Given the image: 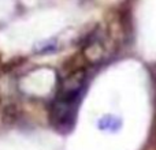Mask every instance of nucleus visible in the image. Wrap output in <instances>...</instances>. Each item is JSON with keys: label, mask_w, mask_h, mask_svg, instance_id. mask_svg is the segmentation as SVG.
<instances>
[{"label": "nucleus", "mask_w": 156, "mask_h": 150, "mask_svg": "<svg viewBox=\"0 0 156 150\" xmlns=\"http://www.w3.org/2000/svg\"><path fill=\"white\" fill-rule=\"evenodd\" d=\"M85 75L83 73L73 74L63 82V89L58 94L51 108V124L56 131L66 134L74 126L77 107L82 94Z\"/></svg>", "instance_id": "1"}, {"label": "nucleus", "mask_w": 156, "mask_h": 150, "mask_svg": "<svg viewBox=\"0 0 156 150\" xmlns=\"http://www.w3.org/2000/svg\"><path fill=\"white\" fill-rule=\"evenodd\" d=\"M100 128H103V130H114V127L112 126H116V127H119V124H121V121L118 120V119H115V118H112V116H105V118H103L101 120H100Z\"/></svg>", "instance_id": "2"}]
</instances>
